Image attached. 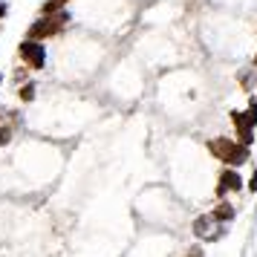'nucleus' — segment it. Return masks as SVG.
Returning <instances> with one entry per match:
<instances>
[{
  "mask_svg": "<svg viewBox=\"0 0 257 257\" xmlns=\"http://www.w3.org/2000/svg\"><path fill=\"white\" fill-rule=\"evenodd\" d=\"M208 148H211V153H214L217 159H222V162H228V165L248 162V151H245V145H234V142H228V139H214Z\"/></svg>",
  "mask_w": 257,
  "mask_h": 257,
  "instance_id": "obj_1",
  "label": "nucleus"
},
{
  "mask_svg": "<svg viewBox=\"0 0 257 257\" xmlns=\"http://www.w3.org/2000/svg\"><path fill=\"white\" fill-rule=\"evenodd\" d=\"M194 234H197L199 240H205V243H214V240H220L222 234H225V225L217 214H205V217H199L194 222Z\"/></svg>",
  "mask_w": 257,
  "mask_h": 257,
  "instance_id": "obj_2",
  "label": "nucleus"
},
{
  "mask_svg": "<svg viewBox=\"0 0 257 257\" xmlns=\"http://www.w3.org/2000/svg\"><path fill=\"white\" fill-rule=\"evenodd\" d=\"M70 21V15L61 12L55 15V18H44V21H38V24H32V29H29V35L32 38H47V35H55V32H61V26Z\"/></svg>",
  "mask_w": 257,
  "mask_h": 257,
  "instance_id": "obj_3",
  "label": "nucleus"
},
{
  "mask_svg": "<svg viewBox=\"0 0 257 257\" xmlns=\"http://www.w3.org/2000/svg\"><path fill=\"white\" fill-rule=\"evenodd\" d=\"M21 58H24L29 67L41 70L44 61H47V52H44V47H41L38 41H26V44H21Z\"/></svg>",
  "mask_w": 257,
  "mask_h": 257,
  "instance_id": "obj_4",
  "label": "nucleus"
},
{
  "mask_svg": "<svg viewBox=\"0 0 257 257\" xmlns=\"http://www.w3.org/2000/svg\"><path fill=\"white\" fill-rule=\"evenodd\" d=\"M243 188V179L234 174V171H225L220 176V185H217V194H225V191H240Z\"/></svg>",
  "mask_w": 257,
  "mask_h": 257,
  "instance_id": "obj_5",
  "label": "nucleus"
},
{
  "mask_svg": "<svg viewBox=\"0 0 257 257\" xmlns=\"http://www.w3.org/2000/svg\"><path fill=\"white\" fill-rule=\"evenodd\" d=\"M214 214H217L220 220H231V217H234V208H231V205H220V208L214 211Z\"/></svg>",
  "mask_w": 257,
  "mask_h": 257,
  "instance_id": "obj_6",
  "label": "nucleus"
},
{
  "mask_svg": "<svg viewBox=\"0 0 257 257\" xmlns=\"http://www.w3.org/2000/svg\"><path fill=\"white\" fill-rule=\"evenodd\" d=\"M243 116H245V121L254 127V124H257V107H248V113H243Z\"/></svg>",
  "mask_w": 257,
  "mask_h": 257,
  "instance_id": "obj_7",
  "label": "nucleus"
},
{
  "mask_svg": "<svg viewBox=\"0 0 257 257\" xmlns=\"http://www.w3.org/2000/svg\"><path fill=\"white\" fill-rule=\"evenodd\" d=\"M21 95H24V101H32V98H35V87H32V84H26Z\"/></svg>",
  "mask_w": 257,
  "mask_h": 257,
  "instance_id": "obj_8",
  "label": "nucleus"
},
{
  "mask_svg": "<svg viewBox=\"0 0 257 257\" xmlns=\"http://www.w3.org/2000/svg\"><path fill=\"white\" fill-rule=\"evenodd\" d=\"M61 3H64V0H49V3H47V12H52L55 6H61Z\"/></svg>",
  "mask_w": 257,
  "mask_h": 257,
  "instance_id": "obj_9",
  "label": "nucleus"
},
{
  "mask_svg": "<svg viewBox=\"0 0 257 257\" xmlns=\"http://www.w3.org/2000/svg\"><path fill=\"white\" fill-rule=\"evenodd\" d=\"M248 188H251V191H257V171H254V176H251V182H248Z\"/></svg>",
  "mask_w": 257,
  "mask_h": 257,
  "instance_id": "obj_10",
  "label": "nucleus"
},
{
  "mask_svg": "<svg viewBox=\"0 0 257 257\" xmlns=\"http://www.w3.org/2000/svg\"><path fill=\"white\" fill-rule=\"evenodd\" d=\"M3 15H6V6H0V18H3Z\"/></svg>",
  "mask_w": 257,
  "mask_h": 257,
  "instance_id": "obj_11",
  "label": "nucleus"
},
{
  "mask_svg": "<svg viewBox=\"0 0 257 257\" xmlns=\"http://www.w3.org/2000/svg\"><path fill=\"white\" fill-rule=\"evenodd\" d=\"M191 257H199V251H197V248H194V254H191Z\"/></svg>",
  "mask_w": 257,
  "mask_h": 257,
  "instance_id": "obj_12",
  "label": "nucleus"
},
{
  "mask_svg": "<svg viewBox=\"0 0 257 257\" xmlns=\"http://www.w3.org/2000/svg\"><path fill=\"white\" fill-rule=\"evenodd\" d=\"M0 81H3V75H0Z\"/></svg>",
  "mask_w": 257,
  "mask_h": 257,
  "instance_id": "obj_13",
  "label": "nucleus"
}]
</instances>
